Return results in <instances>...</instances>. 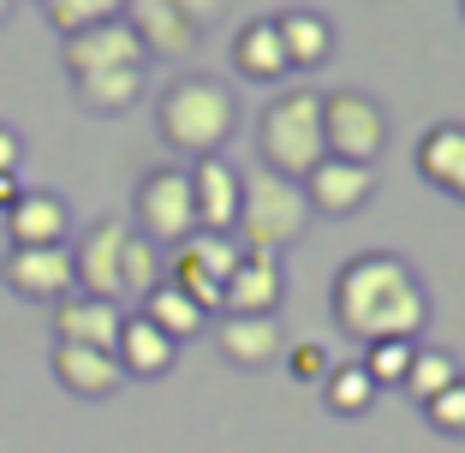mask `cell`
Instances as JSON below:
<instances>
[{"instance_id":"cell-13","label":"cell","mask_w":465,"mask_h":453,"mask_svg":"<svg viewBox=\"0 0 465 453\" xmlns=\"http://www.w3.org/2000/svg\"><path fill=\"white\" fill-rule=\"evenodd\" d=\"M125 25L137 30L143 54H162V60H185L197 48L203 30H192V18L179 13L173 0H125Z\"/></svg>"},{"instance_id":"cell-25","label":"cell","mask_w":465,"mask_h":453,"mask_svg":"<svg viewBox=\"0 0 465 453\" xmlns=\"http://www.w3.org/2000/svg\"><path fill=\"white\" fill-rule=\"evenodd\" d=\"M72 90L90 113H125L143 96V72H90V78H72Z\"/></svg>"},{"instance_id":"cell-27","label":"cell","mask_w":465,"mask_h":453,"mask_svg":"<svg viewBox=\"0 0 465 453\" xmlns=\"http://www.w3.org/2000/svg\"><path fill=\"white\" fill-rule=\"evenodd\" d=\"M167 281V262H162V245H150L143 233H125V251H120V292H155Z\"/></svg>"},{"instance_id":"cell-23","label":"cell","mask_w":465,"mask_h":453,"mask_svg":"<svg viewBox=\"0 0 465 453\" xmlns=\"http://www.w3.org/2000/svg\"><path fill=\"white\" fill-rule=\"evenodd\" d=\"M239 257H245V251H239V239H232V233H192L185 245L173 251V262L197 269V275L215 281V287H227V275L239 269Z\"/></svg>"},{"instance_id":"cell-7","label":"cell","mask_w":465,"mask_h":453,"mask_svg":"<svg viewBox=\"0 0 465 453\" xmlns=\"http://www.w3.org/2000/svg\"><path fill=\"white\" fill-rule=\"evenodd\" d=\"M0 281L30 304H60L78 292L72 275V245H13L0 257Z\"/></svg>"},{"instance_id":"cell-33","label":"cell","mask_w":465,"mask_h":453,"mask_svg":"<svg viewBox=\"0 0 465 453\" xmlns=\"http://www.w3.org/2000/svg\"><path fill=\"white\" fill-rule=\"evenodd\" d=\"M18 155H25L18 132H13V125H0V173H18Z\"/></svg>"},{"instance_id":"cell-22","label":"cell","mask_w":465,"mask_h":453,"mask_svg":"<svg viewBox=\"0 0 465 453\" xmlns=\"http://www.w3.org/2000/svg\"><path fill=\"white\" fill-rule=\"evenodd\" d=\"M274 30H281V48H287V66H322V60L334 54V30L322 13H287V18H274Z\"/></svg>"},{"instance_id":"cell-16","label":"cell","mask_w":465,"mask_h":453,"mask_svg":"<svg viewBox=\"0 0 465 453\" xmlns=\"http://www.w3.org/2000/svg\"><path fill=\"white\" fill-rule=\"evenodd\" d=\"M120 304L108 299H84V292H72V299L54 304V340H72V346H102V352H114V340H120Z\"/></svg>"},{"instance_id":"cell-10","label":"cell","mask_w":465,"mask_h":453,"mask_svg":"<svg viewBox=\"0 0 465 453\" xmlns=\"http://www.w3.org/2000/svg\"><path fill=\"white\" fill-rule=\"evenodd\" d=\"M54 382L66 388L72 399H114L125 388V370L120 358L102 352V346H72V340H54Z\"/></svg>"},{"instance_id":"cell-9","label":"cell","mask_w":465,"mask_h":453,"mask_svg":"<svg viewBox=\"0 0 465 453\" xmlns=\"http://www.w3.org/2000/svg\"><path fill=\"white\" fill-rule=\"evenodd\" d=\"M125 221H96V227H84V239L72 245V275H78V292L84 299H108L120 304V251H125Z\"/></svg>"},{"instance_id":"cell-26","label":"cell","mask_w":465,"mask_h":453,"mask_svg":"<svg viewBox=\"0 0 465 453\" xmlns=\"http://www.w3.org/2000/svg\"><path fill=\"white\" fill-rule=\"evenodd\" d=\"M460 376L465 370H460V358H453V352H441V346H418V352H411V370H406V394L424 406V399H436L441 388H453Z\"/></svg>"},{"instance_id":"cell-30","label":"cell","mask_w":465,"mask_h":453,"mask_svg":"<svg viewBox=\"0 0 465 453\" xmlns=\"http://www.w3.org/2000/svg\"><path fill=\"white\" fill-rule=\"evenodd\" d=\"M424 418H430V429H441V436H465V376L453 388H441L436 399H424Z\"/></svg>"},{"instance_id":"cell-31","label":"cell","mask_w":465,"mask_h":453,"mask_svg":"<svg viewBox=\"0 0 465 453\" xmlns=\"http://www.w3.org/2000/svg\"><path fill=\"white\" fill-rule=\"evenodd\" d=\"M287 370H292V382H322V376H329V352L316 340H304V346L287 352Z\"/></svg>"},{"instance_id":"cell-28","label":"cell","mask_w":465,"mask_h":453,"mask_svg":"<svg viewBox=\"0 0 465 453\" xmlns=\"http://www.w3.org/2000/svg\"><path fill=\"white\" fill-rule=\"evenodd\" d=\"M42 18H48L60 36H78V30H90V25L125 18V0H42Z\"/></svg>"},{"instance_id":"cell-5","label":"cell","mask_w":465,"mask_h":453,"mask_svg":"<svg viewBox=\"0 0 465 453\" xmlns=\"http://www.w3.org/2000/svg\"><path fill=\"white\" fill-rule=\"evenodd\" d=\"M132 233H143L162 251H179L197 233V203H192V173H185V167H155V173H143Z\"/></svg>"},{"instance_id":"cell-12","label":"cell","mask_w":465,"mask_h":453,"mask_svg":"<svg viewBox=\"0 0 465 453\" xmlns=\"http://www.w3.org/2000/svg\"><path fill=\"white\" fill-rule=\"evenodd\" d=\"M281 292H287L281 262L245 251L239 269L227 275V287H221V316H274V310H281Z\"/></svg>"},{"instance_id":"cell-4","label":"cell","mask_w":465,"mask_h":453,"mask_svg":"<svg viewBox=\"0 0 465 453\" xmlns=\"http://www.w3.org/2000/svg\"><path fill=\"white\" fill-rule=\"evenodd\" d=\"M257 155L262 167L287 179H304L316 162H322V96L316 90H287V96H274L257 120Z\"/></svg>"},{"instance_id":"cell-18","label":"cell","mask_w":465,"mask_h":453,"mask_svg":"<svg viewBox=\"0 0 465 453\" xmlns=\"http://www.w3.org/2000/svg\"><path fill=\"white\" fill-rule=\"evenodd\" d=\"M418 173H424L441 197L465 203V125L460 120L424 132V143H418Z\"/></svg>"},{"instance_id":"cell-32","label":"cell","mask_w":465,"mask_h":453,"mask_svg":"<svg viewBox=\"0 0 465 453\" xmlns=\"http://www.w3.org/2000/svg\"><path fill=\"white\" fill-rule=\"evenodd\" d=\"M179 13L192 18V30H203V25H215L221 13H227V0H173Z\"/></svg>"},{"instance_id":"cell-15","label":"cell","mask_w":465,"mask_h":453,"mask_svg":"<svg viewBox=\"0 0 465 453\" xmlns=\"http://www.w3.org/2000/svg\"><path fill=\"white\" fill-rule=\"evenodd\" d=\"M221 358L239 364V370H262L287 352V334H281V316H221Z\"/></svg>"},{"instance_id":"cell-24","label":"cell","mask_w":465,"mask_h":453,"mask_svg":"<svg viewBox=\"0 0 465 453\" xmlns=\"http://www.w3.org/2000/svg\"><path fill=\"white\" fill-rule=\"evenodd\" d=\"M322 399H329L334 418H364L370 406H376V382L364 376L358 358H346V364H329V376H322Z\"/></svg>"},{"instance_id":"cell-21","label":"cell","mask_w":465,"mask_h":453,"mask_svg":"<svg viewBox=\"0 0 465 453\" xmlns=\"http://www.w3.org/2000/svg\"><path fill=\"white\" fill-rule=\"evenodd\" d=\"M137 316H143V322H155V329H162L173 346H179V340H197V334L209 329V316L197 310V304L185 299L173 281H162L155 292H143V310H137Z\"/></svg>"},{"instance_id":"cell-11","label":"cell","mask_w":465,"mask_h":453,"mask_svg":"<svg viewBox=\"0 0 465 453\" xmlns=\"http://www.w3.org/2000/svg\"><path fill=\"white\" fill-rule=\"evenodd\" d=\"M370 192H376V167H358V162L322 155V162L304 173V197H311L316 215H358V209L370 203Z\"/></svg>"},{"instance_id":"cell-17","label":"cell","mask_w":465,"mask_h":453,"mask_svg":"<svg viewBox=\"0 0 465 453\" xmlns=\"http://www.w3.org/2000/svg\"><path fill=\"white\" fill-rule=\"evenodd\" d=\"M72 233V209L54 192H25L6 209V239L13 245H66Z\"/></svg>"},{"instance_id":"cell-19","label":"cell","mask_w":465,"mask_h":453,"mask_svg":"<svg viewBox=\"0 0 465 453\" xmlns=\"http://www.w3.org/2000/svg\"><path fill=\"white\" fill-rule=\"evenodd\" d=\"M114 358H120L125 376H167V370H173V358H179V346L167 340L155 322L125 316V322H120V340H114Z\"/></svg>"},{"instance_id":"cell-20","label":"cell","mask_w":465,"mask_h":453,"mask_svg":"<svg viewBox=\"0 0 465 453\" xmlns=\"http://www.w3.org/2000/svg\"><path fill=\"white\" fill-rule=\"evenodd\" d=\"M232 66L245 72V78L257 84H281L287 78V48H281V30H274V18H251L239 36H232Z\"/></svg>"},{"instance_id":"cell-2","label":"cell","mask_w":465,"mask_h":453,"mask_svg":"<svg viewBox=\"0 0 465 453\" xmlns=\"http://www.w3.org/2000/svg\"><path fill=\"white\" fill-rule=\"evenodd\" d=\"M304 227H311V197H304V179H287L274 167L257 173H239V251H257V257H281L287 245H299Z\"/></svg>"},{"instance_id":"cell-35","label":"cell","mask_w":465,"mask_h":453,"mask_svg":"<svg viewBox=\"0 0 465 453\" xmlns=\"http://www.w3.org/2000/svg\"><path fill=\"white\" fill-rule=\"evenodd\" d=\"M6 13H13V0H0V18H6Z\"/></svg>"},{"instance_id":"cell-3","label":"cell","mask_w":465,"mask_h":453,"mask_svg":"<svg viewBox=\"0 0 465 453\" xmlns=\"http://www.w3.org/2000/svg\"><path fill=\"white\" fill-rule=\"evenodd\" d=\"M239 125V102H232L227 84L215 78H173L155 102V132H162L167 150L179 155H221V143L232 138Z\"/></svg>"},{"instance_id":"cell-6","label":"cell","mask_w":465,"mask_h":453,"mask_svg":"<svg viewBox=\"0 0 465 453\" xmlns=\"http://www.w3.org/2000/svg\"><path fill=\"white\" fill-rule=\"evenodd\" d=\"M322 150L334 162H358V167H376V155L388 150V120L382 108L358 90H334L322 96Z\"/></svg>"},{"instance_id":"cell-8","label":"cell","mask_w":465,"mask_h":453,"mask_svg":"<svg viewBox=\"0 0 465 453\" xmlns=\"http://www.w3.org/2000/svg\"><path fill=\"white\" fill-rule=\"evenodd\" d=\"M66 72L72 78H90V72H143V42L125 18H108V25H90L78 36H66Z\"/></svg>"},{"instance_id":"cell-14","label":"cell","mask_w":465,"mask_h":453,"mask_svg":"<svg viewBox=\"0 0 465 453\" xmlns=\"http://www.w3.org/2000/svg\"><path fill=\"white\" fill-rule=\"evenodd\" d=\"M192 203H197V233H232L239 227V167L221 155H203L192 167Z\"/></svg>"},{"instance_id":"cell-29","label":"cell","mask_w":465,"mask_h":453,"mask_svg":"<svg viewBox=\"0 0 465 453\" xmlns=\"http://www.w3.org/2000/svg\"><path fill=\"white\" fill-rule=\"evenodd\" d=\"M411 352H418V340H370L358 364H364V376H370L376 388H406Z\"/></svg>"},{"instance_id":"cell-34","label":"cell","mask_w":465,"mask_h":453,"mask_svg":"<svg viewBox=\"0 0 465 453\" xmlns=\"http://www.w3.org/2000/svg\"><path fill=\"white\" fill-rule=\"evenodd\" d=\"M18 197H25V185H18V173H0V215H6V209H13Z\"/></svg>"},{"instance_id":"cell-1","label":"cell","mask_w":465,"mask_h":453,"mask_svg":"<svg viewBox=\"0 0 465 453\" xmlns=\"http://www.w3.org/2000/svg\"><path fill=\"white\" fill-rule=\"evenodd\" d=\"M334 322L358 346L370 340H418L430 322L424 281L394 251H364L334 275Z\"/></svg>"}]
</instances>
